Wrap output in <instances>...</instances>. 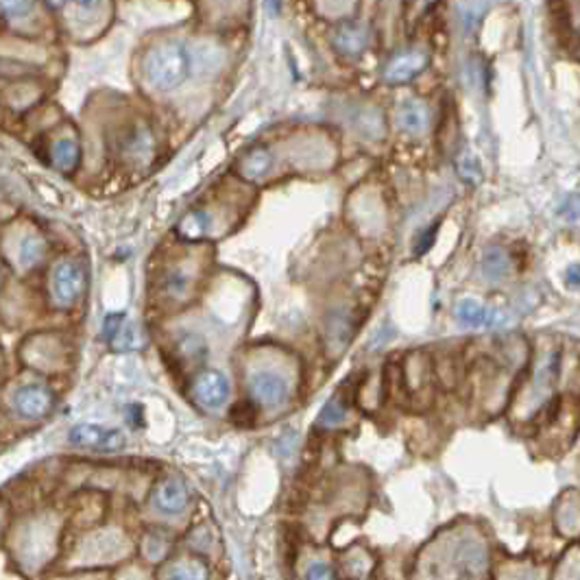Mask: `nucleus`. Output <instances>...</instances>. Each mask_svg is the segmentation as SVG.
Masks as SVG:
<instances>
[{"label":"nucleus","instance_id":"nucleus-10","mask_svg":"<svg viewBox=\"0 0 580 580\" xmlns=\"http://www.w3.org/2000/svg\"><path fill=\"white\" fill-rule=\"evenodd\" d=\"M398 123L406 131V134L421 136L430 129L432 112L424 101H416V98H413V101H406V103L399 105Z\"/></svg>","mask_w":580,"mask_h":580},{"label":"nucleus","instance_id":"nucleus-22","mask_svg":"<svg viewBox=\"0 0 580 580\" xmlns=\"http://www.w3.org/2000/svg\"><path fill=\"white\" fill-rule=\"evenodd\" d=\"M112 345L116 347L118 351H126V350H138L140 347V336L138 332H136L134 325H123V330L118 332V336L112 341Z\"/></svg>","mask_w":580,"mask_h":580},{"label":"nucleus","instance_id":"nucleus-19","mask_svg":"<svg viewBox=\"0 0 580 580\" xmlns=\"http://www.w3.org/2000/svg\"><path fill=\"white\" fill-rule=\"evenodd\" d=\"M46 253V245L44 240L40 239V236H29V239L23 240V245H20V265L23 267H35L40 265V260L44 257Z\"/></svg>","mask_w":580,"mask_h":580},{"label":"nucleus","instance_id":"nucleus-12","mask_svg":"<svg viewBox=\"0 0 580 580\" xmlns=\"http://www.w3.org/2000/svg\"><path fill=\"white\" fill-rule=\"evenodd\" d=\"M456 567L461 576H480L487 567V550L482 543L463 541L456 550Z\"/></svg>","mask_w":580,"mask_h":580},{"label":"nucleus","instance_id":"nucleus-30","mask_svg":"<svg viewBox=\"0 0 580 580\" xmlns=\"http://www.w3.org/2000/svg\"><path fill=\"white\" fill-rule=\"evenodd\" d=\"M66 3L68 0H46V5H49L51 9H61Z\"/></svg>","mask_w":580,"mask_h":580},{"label":"nucleus","instance_id":"nucleus-25","mask_svg":"<svg viewBox=\"0 0 580 580\" xmlns=\"http://www.w3.org/2000/svg\"><path fill=\"white\" fill-rule=\"evenodd\" d=\"M231 419L239 426H251L253 419H256V413H253L251 404H239L231 410Z\"/></svg>","mask_w":580,"mask_h":580},{"label":"nucleus","instance_id":"nucleus-9","mask_svg":"<svg viewBox=\"0 0 580 580\" xmlns=\"http://www.w3.org/2000/svg\"><path fill=\"white\" fill-rule=\"evenodd\" d=\"M251 395L265 406H282L288 399V382L279 373L260 371L249 382Z\"/></svg>","mask_w":580,"mask_h":580},{"label":"nucleus","instance_id":"nucleus-28","mask_svg":"<svg viewBox=\"0 0 580 580\" xmlns=\"http://www.w3.org/2000/svg\"><path fill=\"white\" fill-rule=\"evenodd\" d=\"M567 282L572 284V286H580V265H574L572 268H569Z\"/></svg>","mask_w":580,"mask_h":580},{"label":"nucleus","instance_id":"nucleus-21","mask_svg":"<svg viewBox=\"0 0 580 580\" xmlns=\"http://www.w3.org/2000/svg\"><path fill=\"white\" fill-rule=\"evenodd\" d=\"M164 293L171 299H183L188 295L190 288V277L182 268H175V271H168V276L164 277Z\"/></svg>","mask_w":580,"mask_h":580},{"label":"nucleus","instance_id":"nucleus-24","mask_svg":"<svg viewBox=\"0 0 580 580\" xmlns=\"http://www.w3.org/2000/svg\"><path fill=\"white\" fill-rule=\"evenodd\" d=\"M166 543L162 541V537L160 535H155V537H149V539H146L145 543V555L151 558V561H160L162 557L166 555Z\"/></svg>","mask_w":580,"mask_h":580},{"label":"nucleus","instance_id":"nucleus-23","mask_svg":"<svg viewBox=\"0 0 580 580\" xmlns=\"http://www.w3.org/2000/svg\"><path fill=\"white\" fill-rule=\"evenodd\" d=\"M123 325H125V314H109L103 323L105 341L112 342L116 336H118V332L123 330Z\"/></svg>","mask_w":580,"mask_h":580},{"label":"nucleus","instance_id":"nucleus-2","mask_svg":"<svg viewBox=\"0 0 580 580\" xmlns=\"http://www.w3.org/2000/svg\"><path fill=\"white\" fill-rule=\"evenodd\" d=\"M430 55L424 49H406L395 52L391 60L387 61L382 70V79L388 86H404L416 79L421 72L428 68Z\"/></svg>","mask_w":580,"mask_h":580},{"label":"nucleus","instance_id":"nucleus-7","mask_svg":"<svg viewBox=\"0 0 580 580\" xmlns=\"http://www.w3.org/2000/svg\"><path fill=\"white\" fill-rule=\"evenodd\" d=\"M14 406L24 419H40L52 408V393L42 384H26L15 391Z\"/></svg>","mask_w":580,"mask_h":580},{"label":"nucleus","instance_id":"nucleus-18","mask_svg":"<svg viewBox=\"0 0 580 580\" xmlns=\"http://www.w3.org/2000/svg\"><path fill=\"white\" fill-rule=\"evenodd\" d=\"M347 419V404L341 398H332L328 404L323 406L319 415V426L323 428H336V426L345 424Z\"/></svg>","mask_w":580,"mask_h":580},{"label":"nucleus","instance_id":"nucleus-29","mask_svg":"<svg viewBox=\"0 0 580 580\" xmlns=\"http://www.w3.org/2000/svg\"><path fill=\"white\" fill-rule=\"evenodd\" d=\"M101 3H103V0H75L77 7L86 9V12H89V9H97Z\"/></svg>","mask_w":580,"mask_h":580},{"label":"nucleus","instance_id":"nucleus-3","mask_svg":"<svg viewBox=\"0 0 580 580\" xmlns=\"http://www.w3.org/2000/svg\"><path fill=\"white\" fill-rule=\"evenodd\" d=\"M330 40L339 55L347 57V60H356L369 49L371 33H369L367 24L356 23V20H342V23L334 26Z\"/></svg>","mask_w":580,"mask_h":580},{"label":"nucleus","instance_id":"nucleus-4","mask_svg":"<svg viewBox=\"0 0 580 580\" xmlns=\"http://www.w3.org/2000/svg\"><path fill=\"white\" fill-rule=\"evenodd\" d=\"M75 445L88 447V450H97V452H116L125 445V436L120 435L118 430L112 428H103L98 424H81L75 426L68 435Z\"/></svg>","mask_w":580,"mask_h":580},{"label":"nucleus","instance_id":"nucleus-11","mask_svg":"<svg viewBox=\"0 0 580 580\" xmlns=\"http://www.w3.org/2000/svg\"><path fill=\"white\" fill-rule=\"evenodd\" d=\"M155 506L166 515H177L182 513L188 506V489L182 480L168 478L157 487L155 491Z\"/></svg>","mask_w":580,"mask_h":580},{"label":"nucleus","instance_id":"nucleus-8","mask_svg":"<svg viewBox=\"0 0 580 580\" xmlns=\"http://www.w3.org/2000/svg\"><path fill=\"white\" fill-rule=\"evenodd\" d=\"M83 290V273L81 268L72 262H63L52 273V295L57 304L70 305L75 304Z\"/></svg>","mask_w":580,"mask_h":580},{"label":"nucleus","instance_id":"nucleus-14","mask_svg":"<svg viewBox=\"0 0 580 580\" xmlns=\"http://www.w3.org/2000/svg\"><path fill=\"white\" fill-rule=\"evenodd\" d=\"M458 321L467 328H493L500 323V314H495L493 310H487L484 305H480L473 299H465L456 310Z\"/></svg>","mask_w":580,"mask_h":580},{"label":"nucleus","instance_id":"nucleus-20","mask_svg":"<svg viewBox=\"0 0 580 580\" xmlns=\"http://www.w3.org/2000/svg\"><path fill=\"white\" fill-rule=\"evenodd\" d=\"M482 271L489 279H502L509 273V256L502 249L487 251L482 260Z\"/></svg>","mask_w":580,"mask_h":580},{"label":"nucleus","instance_id":"nucleus-6","mask_svg":"<svg viewBox=\"0 0 580 580\" xmlns=\"http://www.w3.org/2000/svg\"><path fill=\"white\" fill-rule=\"evenodd\" d=\"M192 395L203 408H220L229 398V382L223 373L203 371L192 384Z\"/></svg>","mask_w":580,"mask_h":580},{"label":"nucleus","instance_id":"nucleus-17","mask_svg":"<svg viewBox=\"0 0 580 580\" xmlns=\"http://www.w3.org/2000/svg\"><path fill=\"white\" fill-rule=\"evenodd\" d=\"M5 23H20L35 12V0H0Z\"/></svg>","mask_w":580,"mask_h":580},{"label":"nucleus","instance_id":"nucleus-26","mask_svg":"<svg viewBox=\"0 0 580 580\" xmlns=\"http://www.w3.org/2000/svg\"><path fill=\"white\" fill-rule=\"evenodd\" d=\"M305 578L330 580V578H336V572L328 566V563H314V566H310L308 572H305Z\"/></svg>","mask_w":580,"mask_h":580},{"label":"nucleus","instance_id":"nucleus-1","mask_svg":"<svg viewBox=\"0 0 580 580\" xmlns=\"http://www.w3.org/2000/svg\"><path fill=\"white\" fill-rule=\"evenodd\" d=\"M190 66H192V60H190V52L182 42L162 40L145 55L142 72H145L151 88L160 89V92H171V89L186 83Z\"/></svg>","mask_w":580,"mask_h":580},{"label":"nucleus","instance_id":"nucleus-15","mask_svg":"<svg viewBox=\"0 0 580 580\" xmlns=\"http://www.w3.org/2000/svg\"><path fill=\"white\" fill-rule=\"evenodd\" d=\"M273 166V155L267 146H253L251 151L245 153V157L240 160V173L245 179H262L271 171Z\"/></svg>","mask_w":580,"mask_h":580},{"label":"nucleus","instance_id":"nucleus-5","mask_svg":"<svg viewBox=\"0 0 580 580\" xmlns=\"http://www.w3.org/2000/svg\"><path fill=\"white\" fill-rule=\"evenodd\" d=\"M120 155L125 160L134 162V164H146L155 153V138H153L151 129L146 125H131L129 129L123 131L118 142Z\"/></svg>","mask_w":580,"mask_h":580},{"label":"nucleus","instance_id":"nucleus-13","mask_svg":"<svg viewBox=\"0 0 580 580\" xmlns=\"http://www.w3.org/2000/svg\"><path fill=\"white\" fill-rule=\"evenodd\" d=\"M51 153H52V164H55V168H60L63 175L75 173L79 168V162H81V146H79L77 138H68V136L55 140Z\"/></svg>","mask_w":580,"mask_h":580},{"label":"nucleus","instance_id":"nucleus-16","mask_svg":"<svg viewBox=\"0 0 580 580\" xmlns=\"http://www.w3.org/2000/svg\"><path fill=\"white\" fill-rule=\"evenodd\" d=\"M212 228V216L208 212H190L186 219L179 223V234L188 240H197L205 236Z\"/></svg>","mask_w":580,"mask_h":580},{"label":"nucleus","instance_id":"nucleus-27","mask_svg":"<svg viewBox=\"0 0 580 580\" xmlns=\"http://www.w3.org/2000/svg\"><path fill=\"white\" fill-rule=\"evenodd\" d=\"M439 3V0H408V5L416 12H428L430 7H435V5Z\"/></svg>","mask_w":580,"mask_h":580}]
</instances>
